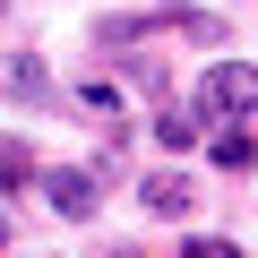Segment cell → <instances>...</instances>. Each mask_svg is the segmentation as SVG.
Segmentation results:
<instances>
[{
  "label": "cell",
  "instance_id": "obj_1",
  "mask_svg": "<svg viewBox=\"0 0 258 258\" xmlns=\"http://www.w3.org/2000/svg\"><path fill=\"white\" fill-rule=\"evenodd\" d=\"M189 112H198V120H249V112H258V69H249V60H215V69L198 78Z\"/></svg>",
  "mask_w": 258,
  "mask_h": 258
},
{
  "label": "cell",
  "instance_id": "obj_2",
  "mask_svg": "<svg viewBox=\"0 0 258 258\" xmlns=\"http://www.w3.org/2000/svg\"><path fill=\"white\" fill-rule=\"evenodd\" d=\"M35 189H43V198H52V207H60L69 224H95V207H103V198H95V172H78V164H60V172H43Z\"/></svg>",
  "mask_w": 258,
  "mask_h": 258
},
{
  "label": "cell",
  "instance_id": "obj_3",
  "mask_svg": "<svg viewBox=\"0 0 258 258\" xmlns=\"http://www.w3.org/2000/svg\"><path fill=\"white\" fill-rule=\"evenodd\" d=\"M0 95H9V103H52V69L35 52H9V60H0Z\"/></svg>",
  "mask_w": 258,
  "mask_h": 258
},
{
  "label": "cell",
  "instance_id": "obj_4",
  "mask_svg": "<svg viewBox=\"0 0 258 258\" xmlns=\"http://www.w3.org/2000/svg\"><path fill=\"white\" fill-rule=\"evenodd\" d=\"M189 207H198V189H189L181 172H155V181H147V215H189Z\"/></svg>",
  "mask_w": 258,
  "mask_h": 258
},
{
  "label": "cell",
  "instance_id": "obj_5",
  "mask_svg": "<svg viewBox=\"0 0 258 258\" xmlns=\"http://www.w3.org/2000/svg\"><path fill=\"white\" fill-rule=\"evenodd\" d=\"M215 164L224 172H249L258 164V138H249V129H224V138H215Z\"/></svg>",
  "mask_w": 258,
  "mask_h": 258
},
{
  "label": "cell",
  "instance_id": "obj_6",
  "mask_svg": "<svg viewBox=\"0 0 258 258\" xmlns=\"http://www.w3.org/2000/svg\"><path fill=\"white\" fill-rule=\"evenodd\" d=\"M155 138H164V147H189V138H198V120H189V112H164V120H155Z\"/></svg>",
  "mask_w": 258,
  "mask_h": 258
},
{
  "label": "cell",
  "instance_id": "obj_7",
  "mask_svg": "<svg viewBox=\"0 0 258 258\" xmlns=\"http://www.w3.org/2000/svg\"><path fill=\"white\" fill-rule=\"evenodd\" d=\"M0 249H9V215H0Z\"/></svg>",
  "mask_w": 258,
  "mask_h": 258
}]
</instances>
